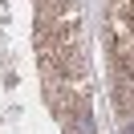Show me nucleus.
<instances>
[{
  "instance_id": "nucleus-1",
  "label": "nucleus",
  "mask_w": 134,
  "mask_h": 134,
  "mask_svg": "<svg viewBox=\"0 0 134 134\" xmlns=\"http://www.w3.org/2000/svg\"><path fill=\"white\" fill-rule=\"evenodd\" d=\"M69 134H98L93 122H90V110H77V114L69 118Z\"/></svg>"
},
{
  "instance_id": "nucleus-2",
  "label": "nucleus",
  "mask_w": 134,
  "mask_h": 134,
  "mask_svg": "<svg viewBox=\"0 0 134 134\" xmlns=\"http://www.w3.org/2000/svg\"><path fill=\"white\" fill-rule=\"evenodd\" d=\"M130 134H134V118H130Z\"/></svg>"
}]
</instances>
